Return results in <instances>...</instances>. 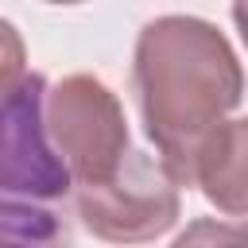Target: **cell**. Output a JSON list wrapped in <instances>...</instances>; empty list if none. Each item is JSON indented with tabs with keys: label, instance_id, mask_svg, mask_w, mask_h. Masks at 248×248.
Listing matches in <instances>:
<instances>
[{
	"label": "cell",
	"instance_id": "cell-5",
	"mask_svg": "<svg viewBox=\"0 0 248 248\" xmlns=\"http://www.w3.org/2000/svg\"><path fill=\"white\" fill-rule=\"evenodd\" d=\"M190 186L229 217H248V116L217 124L198 147Z\"/></svg>",
	"mask_w": 248,
	"mask_h": 248
},
{
	"label": "cell",
	"instance_id": "cell-9",
	"mask_svg": "<svg viewBox=\"0 0 248 248\" xmlns=\"http://www.w3.org/2000/svg\"><path fill=\"white\" fill-rule=\"evenodd\" d=\"M232 23H236V31H240V39L248 46V4H232Z\"/></svg>",
	"mask_w": 248,
	"mask_h": 248
},
{
	"label": "cell",
	"instance_id": "cell-4",
	"mask_svg": "<svg viewBox=\"0 0 248 248\" xmlns=\"http://www.w3.org/2000/svg\"><path fill=\"white\" fill-rule=\"evenodd\" d=\"M46 78L23 74L0 97V198L54 202L74 178L46 136Z\"/></svg>",
	"mask_w": 248,
	"mask_h": 248
},
{
	"label": "cell",
	"instance_id": "cell-8",
	"mask_svg": "<svg viewBox=\"0 0 248 248\" xmlns=\"http://www.w3.org/2000/svg\"><path fill=\"white\" fill-rule=\"evenodd\" d=\"M27 50H23V39H19V31L8 23V19H0V97L27 74Z\"/></svg>",
	"mask_w": 248,
	"mask_h": 248
},
{
	"label": "cell",
	"instance_id": "cell-2",
	"mask_svg": "<svg viewBox=\"0 0 248 248\" xmlns=\"http://www.w3.org/2000/svg\"><path fill=\"white\" fill-rule=\"evenodd\" d=\"M46 136L78 186L108 182L132 151L116 93L89 74H70L46 89Z\"/></svg>",
	"mask_w": 248,
	"mask_h": 248
},
{
	"label": "cell",
	"instance_id": "cell-3",
	"mask_svg": "<svg viewBox=\"0 0 248 248\" xmlns=\"http://www.w3.org/2000/svg\"><path fill=\"white\" fill-rule=\"evenodd\" d=\"M78 217L108 244H147L178 221V182L159 159L128 151L108 182L78 186Z\"/></svg>",
	"mask_w": 248,
	"mask_h": 248
},
{
	"label": "cell",
	"instance_id": "cell-6",
	"mask_svg": "<svg viewBox=\"0 0 248 248\" xmlns=\"http://www.w3.org/2000/svg\"><path fill=\"white\" fill-rule=\"evenodd\" d=\"M0 248H66V232L50 209L0 198Z\"/></svg>",
	"mask_w": 248,
	"mask_h": 248
},
{
	"label": "cell",
	"instance_id": "cell-7",
	"mask_svg": "<svg viewBox=\"0 0 248 248\" xmlns=\"http://www.w3.org/2000/svg\"><path fill=\"white\" fill-rule=\"evenodd\" d=\"M170 248H248V221H217V217L190 221Z\"/></svg>",
	"mask_w": 248,
	"mask_h": 248
},
{
	"label": "cell",
	"instance_id": "cell-1",
	"mask_svg": "<svg viewBox=\"0 0 248 248\" xmlns=\"http://www.w3.org/2000/svg\"><path fill=\"white\" fill-rule=\"evenodd\" d=\"M132 81L159 163L178 186H190L198 147L244 97V70L229 39L198 16H159L136 39Z\"/></svg>",
	"mask_w": 248,
	"mask_h": 248
}]
</instances>
